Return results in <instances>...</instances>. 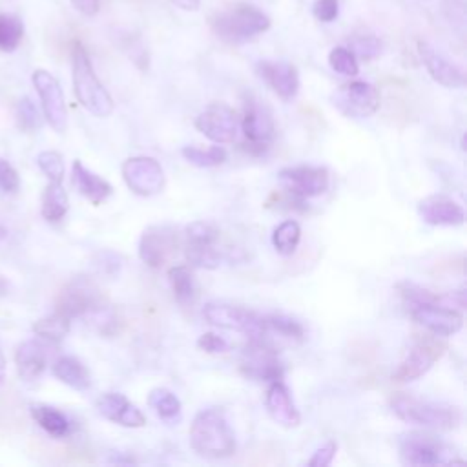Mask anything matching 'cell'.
Here are the masks:
<instances>
[{"mask_svg": "<svg viewBox=\"0 0 467 467\" xmlns=\"http://www.w3.org/2000/svg\"><path fill=\"white\" fill-rule=\"evenodd\" d=\"M389 407L396 418L405 423L451 431L460 427L463 416L456 405L434 400H421L407 392H394L389 400Z\"/></svg>", "mask_w": 467, "mask_h": 467, "instance_id": "cell-1", "label": "cell"}, {"mask_svg": "<svg viewBox=\"0 0 467 467\" xmlns=\"http://www.w3.org/2000/svg\"><path fill=\"white\" fill-rule=\"evenodd\" d=\"M190 445L204 458H228L235 452V436L224 416L217 407L199 410L190 425Z\"/></svg>", "mask_w": 467, "mask_h": 467, "instance_id": "cell-2", "label": "cell"}, {"mask_svg": "<svg viewBox=\"0 0 467 467\" xmlns=\"http://www.w3.org/2000/svg\"><path fill=\"white\" fill-rule=\"evenodd\" d=\"M71 77L73 91L84 109L95 117H108L113 111V99L104 84L99 80L91 58L80 42L71 47Z\"/></svg>", "mask_w": 467, "mask_h": 467, "instance_id": "cell-3", "label": "cell"}, {"mask_svg": "<svg viewBox=\"0 0 467 467\" xmlns=\"http://www.w3.org/2000/svg\"><path fill=\"white\" fill-rule=\"evenodd\" d=\"M270 26V16L252 4L230 5L210 18L212 33L228 44H244L266 33Z\"/></svg>", "mask_w": 467, "mask_h": 467, "instance_id": "cell-4", "label": "cell"}, {"mask_svg": "<svg viewBox=\"0 0 467 467\" xmlns=\"http://www.w3.org/2000/svg\"><path fill=\"white\" fill-rule=\"evenodd\" d=\"M398 449H400V460L405 465L427 467V465L463 463V460L458 458L456 447H452L451 443L429 432H420V431L405 432L398 441Z\"/></svg>", "mask_w": 467, "mask_h": 467, "instance_id": "cell-5", "label": "cell"}, {"mask_svg": "<svg viewBox=\"0 0 467 467\" xmlns=\"http://www.w3.org/2000/svg\"><path fill=\"white\" fill-rule=\"evenodd\" d=\"M239 370L244 378L254 381H275L283 379L285 367L277 356V350L263 337H250L243 347Z\"/></svg>", "mask_w": 467, "mask_h": 467, "instance_id": "cell-6", "label": "cell"}, {"mask_svg": "<svg viewBox=\"0 0 467 467\" xmlns=\"http://www.w3.org/2000/svg\"><path fill=\"white\" fill-rule=\"evenodd\" d=\"M202 317L206 323L224 328L246 334L248 337H263L268 330L265 325V317L259 316L254 310L241 308L228 303H215L210 301L202 306Z\"/></svg>", "mask_w": 467, "mask_h": 467, "instance_id": "cell-7", "label": "cell"}, {"mask_svg": "<svg viewBox=\"0 0 467 467\" xmlns=\"http://www.w3.org/2000/svg\"><path fill=\"white\" fill-rule=\"evenodd\" d=\"M330 100L343 115L352 119H367L379 108V91L370 82L352 80L339 86L332 93Z\"/></svg>", "mask_w": 467, "mask_h": 467, "instance_id": "cell-8", "label": "cell"}, {"mask_svg": "<svg viewBox=\"0 0 467 467\" xmlns=\"http://www.w3.org/2000/svg\"><path fill=\"white\" fill-rule=\"evenodd\" d=\"M279 181L294 201L303 202L323 195L328 190L330 175L323 166H288L279 171Z\"/></svg>", "mask_w": 467, "mask_h": 467, "instance_id": "cell-9", "label": "cell"}, {"mask_svg": "<svg viewBox=\"0 0 467 467\" xmlns=\"http://www.w3.org/2000/svg\"><path fill=\"white\" fill-rule=\"evenodd\" d=\"M100 303H104V297L99 286L89 277L78 275L62 286L55 301V310L69 319H75L84 317Z\"/></svg>", "mask_w": 467, "mask_h": 467, "instance_id": "cell-10", "label": "cell"}, {"mask_svg": "<svg viewBox=\"0 0 467 467\" xmlns=\"http://www.w3.org/2000/svg\"><path fill=\"white\" fill-rule=\"evenodd\" d=\"M122 179L126 186L140 197H151L162 192L166 184L164 170L153 157L137 155L122 162Z\"/></svg>", "mask_w": 467, "mask_h": 467, "instance_id": "cell-11", "label": "cell"}, {"mask_svg": "<svg viewBox=\"0 0 467 467\" xmlns=\"http://www.w3.org/2000/svg\"><path fill=\"white\" fill-rule=\"evenodd\" d=\"M445 348L447 345L436 337H420L392 372V379L405 383L421 378L443 356Z\"/></svg>", "mask_w": 467, "mask_h": 467, "instance_id": "cell-12", "label": "cell"}, {"mask_svg": "<svg viewBox=\"0 0 467 467\" xmlns=\"http://www.w3.org/2000/svg\"><path fill=\"white\" fill-rule=\"evenodd\" d=\"M241 128L250 151H265L275 131L270 109L252 95L244 99Z\"/></svg>", "mask_w": 467, "mask_h": 467, "instance_id": "cell-13", "label": "cell"}, {"mask_svg": "<svg viewBox=\"0 0 467 467\" xmlns=\"http://www.w3.org/2000/svg\"><path fill=\"white\" fill-rule=\"evenodd\" d=\"M31 80L38 93L46 120L55 131L62 133L67 126V108L60 82L46 69H35Z\"/></svg>", "mask_w": 467, "mask_h": 467, "instance_id": "cell-14", "label": "cell"}, {"mask_svg": "<svg viewBox=\"0 0 467 467\" xmlns=\"http://www.w3.org/2000/svg\"><path fill=\"white\" fill-rule=\"evenodd\" d=\"M179 248V232L171 224H151L139 239V257L151 268H161Z\"/></svg>", "mask_w": 467, "mask_h": 467, "instance_id": "cell-15", "label": "cell"}, {"mask_svg": "<svg viewBox=\"0 0 467 467\" xmlns=\"http://www.w3.org/2000/svg\"><path fill=\"white\" fill-rule=\"evenodd\" d=\"M195 128L210 140L226 144L237 137L239 119L230 106L223 102H212L195 117Z\"/></svg>", "mask_w": 467, "mask_h": 467, "instance_id": "cell-16", "label": "cell"}, {"mask_svg": "<svg viewBox=\"0 0 467 467\" xmlns=\"http://www.w3.org/2000/svg\"><path fill=\"white\" fill-rule=\"evenodd\" d=\"M410 317L432 332L434 336H452L463 327V314L452 306H445L440 303H421L409 306Z\"/></svg>", "mask_w": 467, "mask_h": 467, "instance_id": "cell-17", "label": "cell"}, {"mask_svg": "<svg viewBox=\"0 0 467 467\" xmlns=\"http://www.w3.org/2000/svg\"><path fill=\"white\" fill-rule=\"evenodd\" d=\"M418 55L431 75V78L445 88L458 89L465 86V73L460 66L451 62L440 49L427 40H418Z\"/></svg>", "mask_w": 467, "mask_h": 467, "instance_id": "cell-18", "label": "cell"}, {"mask_svg": "<svg viewBox=\"0 0 467 467\" xmlns=\"http://www.w3.org/2000/svg\"><path fill=\"white\" fill-rule=\"evenodd\" d=\"M257 75L283 100H292L299 91L297 67L286 60H259Z\"/></svg>", "mask_w": 467, "mask_h": 467, "instance_id": "cell-19", "label": "cell"}, {"mask_svg": "<svg viewBox=\"0 0 467 467\" xmlns=\"http://www.w3.org/2000/svg\"><path fill=\"white\" fill-rule=\"evenodd\" d=\"M418 213L431 226H460L465 221L463 208L445 193H432L421 199Z\"/></svg>", "mask_w": 467, "mask_h": 467, "instance_id": "cell-20", "label": "cell"}, {"mask_svg": "<svg viewBox=\"0 0 467 467\" xmlns=\"http://www.w3.org/2000/svg\"><path fill=\"white\" fill-rule=\"evenodd\" d=\"M265 405H266L270 418L277 425L292 429L301 423L299 409H297L288 387L281 379L270 381V385L266 389V396H265Z\"/></svg>", "mask_w": 467, "mask_h": 467, "instance_id": "cell-21", "label": "cell"}, {"mask_svg": "<svg viewBox=\"0 0 467 467\" xmlns=\"http://www.w3.org/2000/svg\"><path fill=\"white\" fill-rule=\"evenodd\" d=\"M97 410L106 420L122 427L137 429L146 423V416L142 414V410L120 392H104L97 400Z\"/></svg>", "mask_w": 467, "mask_h": 467, "instance_id": "cell-22", "label": "cell"}, {"mask_svg": "<svg viewBox=\"0 0 467 467\" xmlns=\"http://www.w3.org/2000/svg\"><path fill=\"white\" fill-rule=\"evenodd\" d=\"M15 363L18 376L26 381H33L47 365V347L38 339H27L16 347Z\"/></svg>", "mask_w": 467, "mask_h": 467, "instance_id": "cell-23", "label": "cell"}, {"mask_svg": "<svg viewBox=\"0 0 467 467\" xmlns=\"http://www.w3.org/2000/svg\"><path fill=\"white\" fill-rule=\"evenodd\" d=\"M71 181L78 190V193L84 195L93 204L104 202L113 193V186L100 175L88 170L80 161H73Z\"/></svg>", "mask_w": 467, "mask_h": 467, "instance_id": "cell-24", "label": "cell"}, {"mask_svg": "<svg viewBox=\"0 0 467 467\" xmlns=\"http://www.w3.org/2000/svg\"><path fill=\"white\" fill-rule=\"evenodd\" d=\"M53 374L62 383L75 390H88L91 385V376L86 365L75 356H60L53 363Z\"/></svg>", "mask_w": 467, "mask_h": 467, "instance_id": "cell-25", "label": "cell"}, {"mask_svg": "<svg viewBox=\"0 0 467 467\" xmlns=\"http://www.w3.org/2000/svg\"><path fill=\"white\" fill-rule=\"evenodd\" d=\"M31 414H33L35 421L53 438H64L71 432L69 418L55 407L35 405V407H31Z\"/></svg>", "mask_w": 467, "mask_h": 467, "instance_id": "cell-26", "label": "cell"}, {"mask_svg": "<svg viewBox=\"0 0 467 467\" xmlns=\"http://www.w3.org/2000/svg\"><path fill=\"white\" fill-rule=\"evenodd\" d=\"M67 206V193L62 184L49 181L42 193V217L49 223H57L66 215Z\"/></svg>", "mask_w": 467, "mask_h": 467, "instance_id": "cell-27", "label": "cell"}, {"mask_svg": "<svg viewBox=\"0 0 467 467\" xmlns=\"http://www.w3.org/2000/svg\"><path fill=\"white\" fill-rule=\"evenodd\" d=\"M148 405L164 421H175L181 418V410H182L181 400L171 390H168L164 387H157V389L150 390Z\"/></svg>", "mask_w": 467, "mask_h": 467, "instance_id": "cell-28", "label": "cell"}, {"mask_svg": "<svg viewBox=\"0 0 467 467\" xmlns=\"http://www.w3.org/2000/svg\"><path fill=\"white\" fill-rule=\"evenodd\" d=\"M168 281L179 305H190L195 297V279L186 265H175L168 270Z\"/></svg>", "mask_w": 467, "mask_h": 467, "instance_id": "cell-29", "label": "cell"}, {"mask_svg": "<svg viewBox=\"0 0 467 467\" xmlns=\"http://www.w3.org/2000/svg\"><path fill=\"white\" fill-rule=\"evenodd\" d=\"M84 319L100 336H108V337L115 336L120 328V319H119L115 308L111 305H108L106 301L100 303L99 306H95L93 310H89L84 316Z\"/></svg>", "mask_w": 467, "mask_h": 467, "instance_id": "cell-30", "label": "cell"}, {"mask_svg": "<svg viewBox=\"0 0 467 467\" xmlns=\"http://www.w3.org/2000/svg\"><path fill=\"white\" fill-rule=\"evenodd\" d=\"M301 241V226L294 219H286L274 228L272 244L277 254L292 255Z\"/></svg>", "mask_w": 467, "mask_h": 467, "instance_id": "cell-31", "label": "cell"}, {"mask_svg": "<svg viewBox=\"0 0 467 467\" xmlns=\"http://www.w3.org/2000/svg\"><path fill=\"white\" fill-rule=\"evenodd\" d=\"M69 325H71V319L55 310L51 316L38 319L33 325V332L49 343H58L69 332Z\"/></svg>", "mask_w": 467, "mask_h": 467, "instance_id": "cell-32", "label": "cell"}, {"mask_svg": "<svg viewBox=\"0 0 467 467\" xmlns=\"http://www.w3.org/2000/svg\"><path fill=\"white\" fill-rule=\"evenodd\" d=\"M181 153H182V157L190 162V164H193V166H197V168H213V166H219V164H223L224 161H226V157H228V153H226V150L223 148V146H210V148H197V146H184L182 150H181Z\"/></svg>", "mask_w": 467, "mask_h": 467, "instance_id": "cell-33", "label": "cell"}, {"mask_svg": "<svg viewBox=\"0 0 467 467\" xmlns=\"http://www.w3.org/2000/svg\"><path fill=\"white\" fill-rule=\"evenodd\" d=\"M24 38V22L15 13H0V51H15Z\"/></svg>", "mask_w": 467, "mask_h": 467, "instance_id": "cell-34", "label": "cell"}, {"mask_svg": "<svg viewBox=\"0 0 467 467\" xmlns=\"http://www.w3.org/2000/svg\"><path fill=\"white\" fill-rule=\"evenodd\" d=\"M265 325H266V330H274V332L281 334L283 337L296 339V341H303L305 339L303 325L297 319L290 317V316H285V314L265 316Z\"/></svg>", "mask_w": 467, "mask_h": 467, "instance_id": "cell-35", "label": "cell"}, {"mask_svg": "<svg viewBox=\"0 0 467 467\" xmlns=\"http://www.w3.org/2000/svg\"><path fill=\"white\" fill-rule=\"evenodd\" d=\"M186 244L197 246H213L219 241V230L212 223L206 221H193L184 230Z\"/></svg>", "mask_w": 467, "mask_h": 467, "instance_id": "cell-36", "label": "cell"}, {"mask_svg": "<svg viewBox=\"0 0 467 467\" xmlns=\"http://www.w3.org/2000/svg\"><path fill=\"white\" fill-rule=\"evenodd\" d=\"M328 64L336 73L345 75V77H356L359 73L356 55L345 46H336V47L330 49Z\"/></svg>", "mask_w": 467, "mask_h": 467, "instance_id": "cell-37", "label": "cell"}, {"mask_svg": "<svg viewBox=\"0 0 467 467\" xmlns=\"http://www.w3.org/2000/svg\"><path fill=\"white\" fill-rule=\"evenodd\" d=\"M186 259L192 266L197 268H217L221 265V254L217 252L215 244L213 246H197V244H186Z\"/></svg>", "mask_w": 467, "mask_h": 467, "instance_id": "cell-38", "label": "cell"}, {"mask_svg": "<svg viewBox=\"0 0 467 467\" xmlns=\"http://www.w3.org/2000/svg\"><path fill=\"white\" fill-rule=\"evenodd\" d=\"M348 49L361 60H374L383 51V42L376 35H356L350 38Z\"/></svg>", "mask_w": 467, "mask_h": 467, "instance_id": "cell-39", "label": "cell"}, {"mask_svg": "<svg viewBox=\"0 0 467 467\" xmlns=\"http://www.w3.org/2000/svg\"><path fill=\"white\" fill-rule=\"evenodd\" d=\"M36 164L49 181L62 182V179H64V161H62V155L58 151L47 150V151L38 153Z\"/></svg>", "mask_w": 467, "mask_h": 467, "instance_id": "cell-40", "label": "cell"}, {"mask_svg": "<svg viewBox=\"0 0 467 467\" xmlns=\"http://www.w3.org/2000/svg\"><path fill=\"white\" fill-rule=\"evenodd\" d=\"M16 119L22 130L26 131H33L38 130L42 124V117L40 111L36 109L35 102L29 97H22L16 104Z\"/></svg>", "mask_w": 467, "mask_h": 467, "instance_id": "cell-41", "label": "cell"}, {"mask_svg": "<svg viewBox=\"0 0 467 467\" xmlns=\"http://www.w3.org/2000/svg\"><path fill=\"white\" fill-rule=\"evenodd\" d=\"M93 265L99 270V274L108 277H117L122 270V257L113 250H100L93 257Z\"/></svg>", "mask_w": 467, "mask_h": 467, "instance_id": "cell-42", "label": "cell"}, {"mask_svg": "<svg viewBox=\"0 0 467 467\" xmlns=\"http://www.w3.org/2000/svg\"><path fill=\"white\" fill-rule=\"evenodd\" d=\"M441 11L451 26L460 33L465 29V0H441Z\"/></svg>", "mask_w": 467, "mask_h": 467, "instance_id": "cell-43", "label": "cell"}, {"mask_svg": "<svg viewBox=\"0 0 467 467\" xmlns=\"http://www.w3.org/2000/svg\"><path fill=\"white\" fill-rule=\"evenodd\" d=\"M197 347H199V350L208 352V354H223L230 348L228 341L224 337L213 334V332L201 334L199 339H197Z\"/></svg>", "mask_w": 467, "mask_h": 467, "instance_id": "cell-44", "label": "cell"}, {"mask_svg": "<svg viewBox=\"0 0 467 467\" xmlns=\"http://www.w3.org/2000/svg\"><path fill=\"white\" fill-rule=\"evenodd\" d=\"M312 13L319 22H334L339 16V0H316L312 4Z\"/></svg>", "mask_w": 467, "mask_h": 467, "instance_id": "cell-45", "label": "cell"}, {"mask_svg": "<svg viewBox=\"0 0 467 467\" xmlns=\"http://www.w3.org/2000/svg\"><path fill=\"white\" fill-rule=\"evenodd\" d=\"M20 186V179L16 170L4 159H0V190L5 193L16 192Z\"/></svg>", "mask_w": 467, "mask_h": 467, "instance_id": "cell-46", "label": "cell"}, {"mask_svg": "<svg viewBox=\"0 0 467 467\" xmlns=\"http://www.w3.org/2000/svg\"><path fill=\"white\" fill-rule=\"evenodd\" d=\"M337 451V443L336 441H327L325 445H321L319 449H316V452L312 454V458L306 462L310 467H327L332 463L334 456Z\"/></svg>", "mask_w": 467, "mask_h": 467, "instance_id": "cell-47", "label": "cell"}, {"mask_svg": "<svg viewBox=\"0 0 467 467\" xmlns=\"http://www.w3.org/2000/svg\"><path fill=\"white\" fill-rule=\"evenodd\" d=\"M69 4L84 16H95L100 9V0H69Z\"/></svg>", "mask_w": 467, "mask_h": 467, "instance_id": "cell-48", "label": "cell"}, {"mask_svg": "<svg viewBox=\"0 0 467 467\" xmlns=\"http://www.w3.org/2000/svg\"><path fill=\"white\" fill-rule=\"evenodd\" d=\"M108 462H109V463H119V465H130V463H137V460H135L133 456H130V454H126V452H120V451H117V452H111V456L108 458Z\"/></svg>", "mask_w": 467, "mask_h": 467, "instance_id": "cell-49", "label": "cell"}, {"mask_svg": "<svg viewBox=\"0 0 467 467\" xmlns=\"http://www.w3.org/2000/svg\"><path fill=\"white\" fill-rule=\"evenodd\" d=\"M170 2L182 11H197L201 7V0H170Z\"/></svg>", "mask_w": 467, "mask_h": 467, "instance_id": "cell-50", "label": "cell"}, {"mask_svg": "<svg viewBox=\"0 0 467 467\" xmlns=\"http://www.w3.org/2000/svg\"><path fill=\"white\" fill-rule=\"evenodd\" d=\"M4 378H5V359H4V354L0 350V383L4 381Z\"/></svg>", "mask_w": 467, "mask_h": 467, "instance_id": "cell-51", "label": "cell"}, {"mask_svg": "<svg viewBox=\"0 0 467 467\" xmlns=\"http://www.w3.org/2000/svg\"><path fill=\"white\" fill-rule=\"evenodd\" d=\"M7 235V230L4 226H0V239H4Z\"/></svg>", "mask_w": 467, "mask_h": 467, "instance_id": "cell-52", "label": "cell"}]
</instances>
